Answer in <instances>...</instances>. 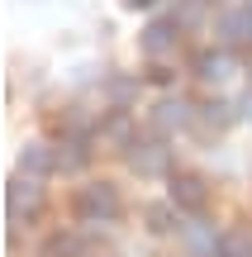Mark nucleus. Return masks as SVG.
<instances>
[{
	"instance_id": "obj_5",
	"label": "nucleus",
	"mask_w": 252,
	"mask_h": 257,
	"mask_svg": "<svg viewBox=\"0 0 252 257\" xmlns=\"http://www.w3.org/2000/svg\"><path fill=\"white\" fill-rule=\"evenodd\" d=\"M219 38H224L228 48H247L252 43V0L228 5L224 15H219Z\"/></svg>"
},
{
	"instance_id": "obj_21",
	"label": "nucleus",
	"mask_w": 252,
	"mask_h": 257,
	"mask_svg": "<svg viewBox=\"0 0 252 257\" xmlns=\"http://www.w3.org/2000/svg\"><path fill=\"white\" fill-rule=\"evenodd\" d=\"M214 257H224V252H214Z\"/></svg>"
},
{
	"instance_id": "obj_18",
	"label": "nucleus",
	"mask_w": 252,
	"mask_h": 257,
	"mask_svg": "<svg viewBox=\"0 0 252 257\" xmlns=\"http://www.w3.org/2000/svg\"><path fill=\"white\" fill-rule=\"evenodd\" d=\"M200 19H205V0H186V5L176 10V24H181V29L200 24Z\"/></svg>"
},
{
	"instance_id": "obj_4",
	"label": "nucleus",
	"mask_w": 252,
	"mask_h": 257,
	"mask_svg": "<svg viewBox=\"0 0 252 257\" xmlns=\"http://www.w3.org/2000/svg\"><path fill=\"white\" fill-rule=\"evenodd\" d=\"M195 124V105L190 100H162L157 110H152V134H162V138H171V134H181V128H190Z\"/></svg>"
},
{
	"instance_id": "obj_14",
	"label": "nucleus",
	"mask_w": 252,
	"mask_h": 257,
	"mask_svg": "<svg viewBox=\"0 0 252 257\" xmlns=\"http://www.w3.org/2000/svg\"><path fill=\"white\" fill-rule=\"evenodd\" d=\"M100 138L114 148H133V124L129 114H110V119H100Z\"/></svg>"
},
{
	"instance_id": "obj_1",
	"label": "nucleus",
	"mask_w": 252,
	"mask_h": 257,
	"mask_svg": "<svg viewBox=\"0 0 252 257\" xmlns=\"http://www.w3.org/2000/svg\"><path fill=\"white\" fill-rule=\"evenodd\" d=\"M72 205H76V219H81V224H114V219H119V210H124L119 191H114L110 181H91V186H81Z\"/></svg>"
},
{
	"instance_id": "obj_12",
	"label": "nucleus",
	"mask_w": 252,
	"mask_h": 257,
	"mask_svg": "<svg viewBox=\"0 0 252 257\" xmlns=\"http://www.w3.org/2000/svg\"><path fill=\"white\" fill-rule=\"evenodd\" d=\"M143 219H148L152 233H181V210H176V200H157V205H148V210H143Z\"/></svg>"
},
{
	"instance_id": "obj_10",
	"label": "nucleus",
	"mask_w": 252,
	"mask_h": 257,
	"mask_svg": "<svg viewBox=\"0 0 252 257\" xmlns=\"http://www.w3.org/2000/svg\"><path fill=\"white\" fill-rule=\"evenodd\" d=\"M91 167V143H86V134H67L62 143H57V172H86Z\"/></svg>"
},
{
	"instance_id": "obj_17",
	"label": "nucleus",
	"mask_w": 252,
	"mask_h": 257,
	"mask_svg": "<svg viewBox=\"0 0 252 257\" xmlns=\"http://www.w3.org/2000/svg\"><path fill=\"white\" fill-rule=\"evenodd\" d=\"M76 252H81V238H72V233H53L43 243V257H76Z\"/></svg>"
},
{
	"instance_id": "obj_11",
	"label": "nucleus",
	"mask_w": 252,
	"mask_h": 257,
	"mask_svg": "<svg viewBox=\"0 0 252 257\" xmlns=\"http://www.w3.org/2000/svg\"><path fill=\"white\" fill-rule=\"evenodd\" d=\"M57 167V148L48 143H24V153H19V172L24 176H48Z\"/></svg>"
},
{
	"instance_id": "obj_3",
	"label": "nucleus",
	"mask_w": 252,
	"mask_h": 257,
	"mask_svg": "<svg viewBox=\"0 0 252 257\" xmlns=\"http://www.w3.org/2000/svg\"><path fill=\"white\" fill-rule=\"evenodd\" d=\"M171 200H176V210L205 214V205H209V186H205V176H195V172H176V176H171Z\"/></svg>"
},
{
	"instance_id": "obj_7",
	"label": "nucleus",
	"mask_w": 252,
	"mask_h": 257,
	"mask_svg": "<svg viewBox=\"0 0 252 257\" xmlns=\"http://www.w3.org/2000/svg\"><path fill=\"white\" fill-rule=\"evenodd\" d=\"M38 210H43V186H38V176L19 172L15 181H10V219H19V214H38Z\"/></svg>"
},
{
	"instance_id": "obj_13",
	"label": "nucleus",
	"mask_w": 252,
	"mask_h": 257,
	"mask_svg": "<svg viewBox=\"0 0 252 257\" xmlns=\"http://www.w3.org/2000/svg\"><path fill=\"white\" fill-rule=\"evenodd\" d=\"M195 76L200 81H224L228 72H233V62H228V53H214V48H205V53H195Z\"/></svg>"
},
{
	"instance_id": "obj_9",
	"label": "nucleus",
	"mask_w": 252,
	"mask_h": 257,
	"mask_svg": "<svg viewBox=\"0 0 252 257\" xmlns=\"http://www.w3.org/2000/svg\"><path fill=\"white\" fill-rule=\"evenodd\" d=\"M228 124H233V105L228 100H205V105H195V124L190 128H200L205 138H214V134H224Z\"/></svg>"
},
{
	"instance_id": "obj_6",
	"label": "nucleus",
	"mask_w": 252,
	"mask_h": 257,
	"mask_svg": "<svg viewBox=\"0 0 252 257\" xmlns=\"http://www.w3.org/2000/svg\"><path fill=\"white\" fill-rule=\"evenodd\" d=\"M181 43V24L176 19H152L148 29H143V53L152 57V62H162V57H171Z\"/></svg>"
},
{
	"instance_id": "obj_19",
	"label": "nucleus",
	"mask_w": 252,
	"mask_h": 257,
	"mask_svg": "<svg viewBox=\"0 0 252 257\" xmlns=\"http://www.w3.org/2000/svg\"><path fill=\"white\" fill-rule=\"evenodd\" d=\"M238 110H243V119H252V91L243 95V100H238Z\"/></svg>"
},
{
	"instance_id": "obj_8",
	"label": "nucleus",
	"mask_w": 252,
	"mask_h": 257,
	"mask_svg": "<svg viewBox=\"0 0 252 257\" xmlns=\"http://www.w3.org/2000/svg\"><path fill=\"white\" fill-rule=\"evenodd\" d=\"M181 248H186L190 257H214V252H219V233H214V224H205V219L181 224Z\"/></svg>"
},
{
	"instance_id": "obj_15",
	"label": "nucleus",
	"mask_w": 252,
	"mask_h": 257,
	"mask_svg": "<svg viewBox=\"0 0 252 257\" xmlns=\"http://www.w3.org/2000/svg\"><path fill=\"white\" fill-rule=\"evenodd\" d=\"M105 95H110V105L114 110H124V105L138 95V76H124V72H114L110 81H105Z\"/></svg>"
},
{
	"instance_id": "obj_20",
	"label": "nucleus",
	"mask_w": 252,
	"mask_h": 257,
	"mask_svg": "<svg viewBox=\"0 0 252 257\" xmlns=\"http://www.w3.org/2000/svg\"><path fill=\"white\" fill-rule=\"evenodd\" d=\"M124 5H129V10H148L152 0H124Z\"/></svg>"
},
{
	"instance_id": "obj_2",
	"label": "nucleus",
	"mask_w": 252,
	"mask_h": 257,
	"mask_svg": "<svg viewBox=\"0 0 252 257\" xmlns=\"http://www.w3.org/2000/svg\"><path fill=\"white\" fill-rule=\"evenodd\" d=\"M129 167H133L138 176H167V172H171V148L162 143V134L148 138V143H138V138H133V148H129Z\"/></svg>"
},
{
	"instance_id": "obj_16",
	"label": "nucleus",
	"mask_w": 252,
	"mask_h": 257,
	"mask_svg": "<svg viewBox=\"0 0 252 257\" xmlns=\"http://www.w3.org/2000/svg\"><path fill=\"white\" fill-rule=\"evenodd\" d=\"M219 252H224V257H252V233H247V229L219 233Z\"/></svg>"
}]
</instances>
